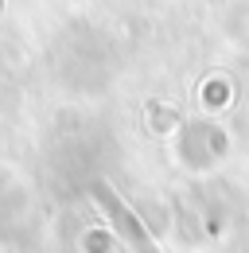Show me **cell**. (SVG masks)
<instances>
[{
    "label": "cell",
    "instance_id": "1",
    "mask_svg": "<svg viewBox=\"0 0 249 253\" xmlns=\"http://www.w3.org/2000/svg\"><path fill=\"white\" fill-rule=\"evenodd\" d=\"M93 199H97V207L105 211L109 226H113V230L124 238V246H128L132 253H160V250H156V242L148 238V230L140 226V218H136V214L124 207L121 199H117V191H113V187L97 183V187H93Z\"/></svg>",
    "mask_w": 249,
    "mask_h": 253
}]
</instances>
